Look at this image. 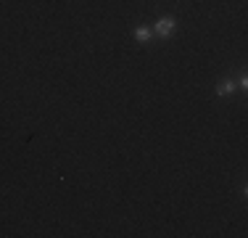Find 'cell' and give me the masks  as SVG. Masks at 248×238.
<instances>
[{
    "label": "cell",
    "instance_id": "7a4b0ae2",
    "mask_svg": "<svg viewBox=\"0 0 248 238\" xmlns=\"http://www.w3.org/2000/svg\"><path fill=\"white\" fill-rule=\"evenodd\" d=\"M238 90V82L235 80H222L219 85H217V95H232Z\"/></svg>",
    "mask_w": 248,
    "mask_h": 238
},
{
    "label": "cell",
    "instance_id": "277c9868",
    "mask_svg": "<svg viewBox=\"0 0 248 238\" xmlns=\"http://www.w3.org/2000/svg\"><path fill=\"white\" fill-rule=\"evenodd\" d=\"M246 87H248V80H246V74H243V77L238 80V90H246Z\"/></svg>",
    "mask_w": 248,
    "mask_h": 238
},
{
    "label": "cell",
    "instance_id": "3957f363",
    "mask_svg": "<svg viewBox=\"0 0 248 238\" xmlns=\"http://www.w3.org/2000/svg\"><path fill=\"white\" fill-rule=\"evenodd\" d=\"M151 37H153V29H148V27H138V29H135V40H138V43H148Z\"/></svg>",
    "mask_w": 248,
    "mask_h": 238
},
{
    "label": "cell",
    "instance_id": "6da1fadb",
    "mask_svg": "<svg viewBox=\"0 0 248 238\" xmlns=\"http://www.w3.org/2000/svg\"><path fill=\"white\" fill-rule=\"evenodd\" d=\"M174 19L172 16H161V19L156 21V27H153V34H158L161 40H167V37H172V32H174Z\"/></svg>",
    "mask_w": 248,
    "mask_h": 238
}]
</instances>
